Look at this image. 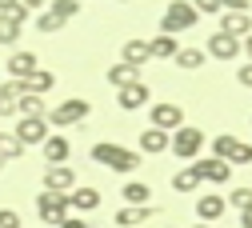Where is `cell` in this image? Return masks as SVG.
Returning a JSON list of instances; mask_svg holds the SVG:
<instances>
[{"label":"cell","instance_id":"cell-31","mask_svg":"<svg viewBox=\"0 0 252 228\" xmlns=\"http://www.w3.org/2000/svg\"><path fill=\"white\" fill-rule=\"evenodd\" d=\"M16 40H20V24L0 16V44H16Z\"/></svg>","mask_w":252,"mask_h":228},{"label":"cell","instance_id":"cell-43","mask_svg":"<svg viewBox=\"0 0 252 228\" xmlns=\"http://www.w3.org/2000/svg\"><path fill=\"white\" fill-rule=\"evenodd\" d=\"M192 228H208V224H192Z\"/></svg>","mask_w":252,"mask_h":228},{"label":"cell","instance_id":"cell-25","mask_svg":"<svg viewBox=\"0 0 252 228\" xmlns=\"http://www.w3.org/2000/svg\"><path fill=\"white\" fill-rule=\"evenodd\" d=\"M60 24H64V20H72L76 12H80V0H52V8H48Z\"/></svg>","mask_w":252,"mask_h":228},{"label":"cell","instance_id":"cell-23","mask_svg":"<svg viewBox=\"0 0 252 228\" xmlns=\"http://www.w3.org/2000/svg\"><path fill=\"white\" fill-rule=\"evenodd\" d=\"M52 84H56V80H52V72H44V68H36L32 76H28V80H24V88H28V92H32V96H40V92H48Z\"/></svg>","mask_w":252,"mask_h":228},{"label":"cell","instance_id":"cell-42","mask_svg":"<svg viewBox=\"0 0 252 228\" xmlns=\"http://www.w3.org/2000/svg\"><path fill=\"white\" fill-rule=\"evenodd\" d=\"M240 228H252V208H244V212H240Z\"/></svg>","mask_w":252,"mask_h":228},{"label":"cell","instance_id":"cell-17","mask_svg":"<svg viewBox=\"0 0 252 228\" xmlns=\"http://www.w3.org/2000/svg\"><path fill=\"white\" fill-rule=\"evenodd\" d=\"M152 216H156L152 204H144V208H128V204H124V208L116 212V224H120V228H140V224L152 220Z\"/></svg>","mask_w":252,"mask_h":228},{"label":"cell","instance_id":"cell-33","mask_svg":"<svg viewBox=\"0 0 252 228\" xmlns=\"http://www.w3.org/2000/svg\"><path fill=\"white\" fill-rule=\"evenodd\" d=\"M228 204H232L236 212H244V208H252V188H236L232 196H228Z\"/></svg>","mask_w":252,"mask_h":228},{"label":"cell","instance_id":"cell-39","mask_svg":"<svg viewBox=\"0 0 252 228\" xmlns=\"http://www.w3.org/2000/svg\"><path fill=\"white\" fill-rule=\"evenodd\" d=\"M16 4H20L24 12H32V8H44V4H48V0H16Z\"/></svg>","mask_w":252,"mask_h":228},{"label":"cell","instance_id":"cell-6","mask_svg":"<svg viewBox=\"0 0 252 228\" xmlns=\"http://www.w3.org/2000/svg\"><path fill=\"white\" fill-rule=\"evenodd\" d=\"M192 172H196V180L204 184H228V176H232V164L228 160H216V156H208V160H192Z\"/></svg>","mask_w":252,"mask_h":228},{"label":"cell","instance_id":"cell-15","mask_svg":"<svg viewBox=\"0 0 252 228\" xmlns=\"http://www.w3.org/2000/svg\"><path fill=\"white\" fill-rule=\"evenodd\" d=\"M68 156H72L68 136H48V140H44V160H48V168H52V164H64Z\"/></svg>","mask_w":252,"mask_h":228},{"label":"cell","instance_id":"cell-3","mask_svg":"<svg viewBox=\"0 0 252 228\" xmlns=\"http://www.w3.org/2000/svg\"><path fill=\"white\" fill-rule=\"evenodd\" d=\"M36 212H40L44 224L60 228L68 220V192H40V196H36Z\"/></svg>","mask_w":252,"mask_h":228},{"label":"cell","instance_id":"cell-35","mask_svg":"<svg viewBox=\"0 0 252 228\" xmlns=\"http://www.w3.org/2000/svg\"><path fill=\"white\" fill-rule=\"evenodd\" d=\"M60 28H64V24H60L52 12H44V16H36V32H60Z\"/></svg>","mask_w":252,"mask_h":228},{"label":"cell","instance_id":"cell-45","mask_svg":"<svg viewBox=\"0 0 252 228\" xmlns=\"http://www.w3.org/2000/svg\"><path fill=\"white\" fill-rule=\"evenodd\" d=\"M0 168H4V160H0Z\"/></svg>","mask_w":252,"mask_h":228},{"label":"cell","instance_id":"cell-29","mask_svg":"<svg viewBox=\"0 0 252 228\" xmlns=\"http://www.w3.org/2000/svg\"><path fill=\"white\" fill-rule=\"evenodd\" d=\"M172 188H176V192H196V188H200V180H196V172H192V168H184V172H176V176H172Z\"/></svg>","mask_w":252,"mask_h":228},{"label":"cell","instance_id":"cell-37","mask_svg":"<svg viewBox=\"0 0 252 228\" xmlns=\"http://www.w3.org/2000/svg\"><path fill=\"white\" fill-rule=\"evenodd\" d=\"M236 80H240L244 88H252V64H240V68H236Z\"/></svg>","mask_w":252,"mask_h":228},{"label":"cell","instance_id":"cell-22","mask_svg":"<svg viewBox=\"0 0 252 228\" xmlns=\"http://www.w3.org/2000/svg\"><path fill=\"white\" fill-rule=\"evenodd\" d=\"M120 56H124V64H132V68H140V64H148V40H124Z\"/></svg>","mask_w":252,"mask_h":228},{"label":"cell","instance_id":"cell-14","mask_svg":"<svg viewBox=\"0 0 252 228\" xmlns=\"http://www.w3.org/2000/svg\"><path fill=\"white\" fill-rule=\"evenodd\" d=\"M220 32H228V36H248V32H252V16L248 12H224V16H220Z\"/></svg>","mask_w":252,"mask_h":228},{"label":"cell","instance_id":"cell-19","mask_svg":"<svg viewBox=\"0 0 252 228\" xmlns=\"http://www.w3.org/2000/svg\"><path fill=\"white\" fill-rule=\"evenodd\" d=\"M168 144H172V136H168V132H160V128H144V132H140V152H148V156L164 152Z\"/></svg>","mask_w":252,"mask_h":228},{"label":"cell","instance_id":"cell-32","mask_svg":"<svg viewBox=\"0 0 252 228\" xmlns=\"http://www.w3.org/2000/svg\"><path fill=\"white\" fill-rule=\"evenodd\" d=\"M228 164H252V144L236 140V148H232V156H228Z\"/></svg>","mask_w":252,"mask_h":228},{"label":"cell","instance_id":"cell-36","mask_svg":"<svg viewBox=\"0 0 252 228\" xmlns=\"http://www.w3.org/2000/svg\"><path fill=\"white\" fill-rule=\"evenodd\" d=\"M0 228H24V224H20V216L12 208H0Z\"/></svg>","mask_w":252,"mask_h":228},{"label":"cell","instance_id":"cell-1","mask_svg":"<svg viewBox=\"0 0 252 228\" xmlns=\"http://www.w3.org/2000/svg\"><path fill=\"white\" fill-rule=\"evenodd\" d=\"M92 160L104 164V168H112V172H136V168H140V152L120 148V144H108V140L92 144Z\"/></svg>","mask_w":252,"mask_h":228},{"label":"cell","instance_id":"cell-18","mask_svg":"<svg viewBox=\"0 0 252 228\" xmlns=\"http://www.w3.org/2000/svg\"><path fill=\"white\" fill-rule=\"evenodd\" d=\"M68 208H76V212L100 208V192H96V188H72V192H68Z\"/></svg>","mask_w":252,"mask_h":228},{"label":"cell","instance_id":"cell-9","mask_svg":"<svg viewBox=\"0 0 252 228\" xmlns=\"http://www.w3.org/2000/svg\"><path fill=\"white\" fill-rule=\"evenodd\" d=\"M208 56H216V60H236V56H240V40L216 28L212 36H208Z\"/></svg>","mask_w":252,"mask_h":228},{"label":"cell","instance_id":"cell-30","mask_svg":"<svg viewBox=\"0 0 252 228\" xmlns=\"http://www.w3.org/2000/svg\"><path fill=\"white\" fill-rule=\"evenodd\" d=\"M0 16L12 20V24H24V20H28V12L16 4V0H0Z\"/></svg>","mask_w":252,"mask_h":228},{"label":"cell","instance_id":"cell-44","mask_svg":"<svg viewBox=\"0 0 252 228\" xmlns=\"http://www.w3.org/2000/svg\"><path fill=\"white\" fill-rule=\"evenodd\" d=\"M120 4H128V0H120Z\"/></svg>","mask_w":252,"mask_h":228},{"label":"cell","instance_id":"cell-34","mask_svg":"<svg viewBox=\"0 0 252 228\" xmlns=\"http://www.w3.org/2000/svg\"><path fill=\"white\" fill-rule=\"evenodd\" d=\"M188 4L196 8V16H216L220 12V0H188Z\"/></svg>","mask_w":252,"mask_h":228},{"label":"cell","instance_id":"cell-38","mask_svg":"<svg viewBox=\"0 0 252 228\" xmlns=\"http://www.w3.org/2000/svg\"><path fill=\"white\" fill-rule=\"evenodd\" d=\"M220 8H228V12H248V0H220Z\"/></svg>","mask_w":252,"mask_h":228},{"label":"cell","instance_id":"cell-24","mask_svg":"<svg viewBox=\"0 0 252 228\" xmlns=\"http://www.w3.org/2000/svg\"><path fill=\"white\" fill-rule=\"evenodd\" d=\"M16 112H20V116H44V100L32 96V92H24L20 100H16Z\"/></svg>","mask_w":252,"mask_h":228},{"label":"cell","instance_id":"cell-13","mask_svg":"<svg viewBox=\"0 0 252 228\" xmlns=\"http://www.w3.org/2000/svg\"><path fill=\"white\" fill-rule=\"evenodd\" d=\"M36 68H40L36 52H12V60H8V76H12V80H28Z\"/></svg>","mask_w":252,"mask_h":228},{"label":"cell","instance_id":"cell-4","mask_svg":"<svg viewBox=\"0 0 252 228\" xmlns=\"http://www.w3.org/2000/svg\"><path fill=\"white\" fill-rule=\"evenodd\" d=\"M88 112H92V108H88L84 96H68L64 104H56V108L48 112V124H52V128H68V124H80Z\"/></svg>","mask_w":252,"mask_h":228},{"label":"cell","instance_id":"cell-5","mask_svg":"<svg viewBox=\"0 0 252 228\" xmlns=\"http://www.w3.org/2000/svg\"><path fill=\"white\" fill-rule=\"evenodd\" d=\"M180 160H196L200 156V148H204V132H200V128H176V132H172V144H168Z\"/></svg>","mask_w":252,"mask_h":228},{"label":"cell","instance_id":"cell-10","mask_svg":"<svg viewBox=\"0 0 252 228\" xmlns=\"http://www.w3.org/2000/svg\"><path fill=\"white\" fill-rule=\"evenodd\" d=\"M44 188H48V192H72V188H76V172H72L68 164H52V168L44 172Z\"/></svg>","mask_w":252,"mask_h":228},{"label":"cell","instance_id":"cell-40","mask_svg":"<svg viewBox=\"0 0 252 228\" xmlns=\"http://www.w3.org/2000/svg\"><path fill=\"white\" fill-rule=\"evenodd\" d=\"M240 52H244V56H248V64H252V32H248V36L240 40Z\"/></svg>","mask_w":252,"mask_h":228},{"label":"cell","instance_id":"cell-27","mask_svg":"<svg viewBox=\"0 0 252 228\" xmlns=\"http://www.w3.org/2000/svg\"><path fill=\"white\" fill-rule=\"evenodd\" d=\"M172 60L180 64V68H200V64H204V52H200V48H180Z\"/></svg>","mask_w":252,"mask_h":228},{"label":"cell","instance_id":"cell-21","mask_svg":"<svg viewBox=\"0 0 252 228\" xmlns=\"http://www.w3.org/2000/svg\"><path fill=\"white\" fill-rule=\"evenodd\" d=\"M136 80H140V68H132V64H124V60L108 68V84H116V88H128Z\"/></svg>","mask_w":252,"mask_h":228},{"label":"cell","instance_id":"cell-26","mask_svg":"<svg viewBox=\"0 0 252 228\" xmlns=\"http://www.w3.org/2000/svg\"><path fill=\"white\" fill-rule=\"evenodd\" d=\"M20 140H16V132H0V160H16L20 156Z\"/></svg>","mask_w":252,"mask_h":228},{"label":"cell","instance_id":"cell-11","mask_svg":"<svg viewBox=\"0 0 252 228\" xmlns=\"http://www.w3.org/2000/svg\"><path fill=\"white\" fill-rule=\"evenodd\" d=\"M148 84L144 80H136V84H128V88H120V96H116V104L124 108V112H136V108H144L148 104Z\"/></svg>","mask_w":252,"mask_h":228},{"label":"cell","instance_id":"cell-2","mask_svg":"<svg viewBox=\"0 0 252 228\" xmlns=\"http://www.w3.org/2000/svg\"><path fill=\"white\" fill-rule=\"evenodd\" d=\"M200 16H196V8L188 4V0H172V4L164 8V20H160V32L164 36H176V32H188Z\"/></svg>","mask_w":252,"mask_h":228},{"label":"cell","instance_id":"cell-41","mask_svg":"<svg viewBox=\"0 0 252 228\" xmlns=\"http://www.w3.org/2000/svg\"><path fill=\"white\" fill-rule=\"evenodd\" d=\"M60 228H88V224H84L80 216H68V220H64V224H60Z\"/></svg>","mask_w":252,"mask_h":228},{"label":"cell","instance_id":"cell-12","mask_svg":"<svg viewBox=\"0 0 252 228\" xmlns=\"http://www.w3.org/2000/svg\"><path fill=\"white\" fill-rule=\"evenodd\" d=\"M224 208H228V200L220 196V192H204V196L196 200V216H200L204 224H212V220H220V216H224Z\"/></svg>","mask_w":252,"mask_h":228},{"label":"cell","instance_id":"cell-8","mask_svg":"<svg viewBox=\"0 0 252 228\" xmlns=\"http://www.w3.org/2000/svg\"><path fill=\"white\" fill-rule=\"evenodd\" d=\"M16 140H20V144H44V140H48V124H44V116H20V124H16Z\"/></svg>","mask_w":252,"mask_h":228},{"label":"cell","instance_id":"cell-20","mask_svg":"<svg viewBox=\"0 0 252 228\" xmlns=\"http://www.w3.org/2000/svg\"><path fill=\"white\" fill-rule=\"evenodd\" d=\"M120 196H124V204H128V208H144V204H148V196H152V188H148V184H140V180H128V184L120 188Z\"/></svg>","mask_w":252,"mask_h":228},{"label":"cell","instance_id":"cell-16","mask_svg":"<svg viewBox=\"0 0 252 228\" xmlns=\"http://www.w3.org/2000/svg\"><path fill=\"white\" fill-rule=\"evenodd\" d=\"M176 52H180L176 36H164V32H160V36H152V40H148V60H172Z\"/></svg>","mask_w":252,"mask_h":228},{"label":"cell","instance_id":"cell-7","mask_svg":"<svg viewBox=\"0 0 252 228\" xmlns=\"http://www.w3.org/2000/svg\"><path fill=\"white\" fill-rule=\"evenodd\" d=\"M152 128H160V132H176V128L184 124V108L180 104H172V100H164V104H152Z\"/></svg>","mask_w":252,"mask_h":228},{"label":"cell","instance_id":"cell-28","mask_svg":"<svg viewBox=\"0 0 252 228\" xmlns=\"http://www.w3.org/2000/svg\"><path fill=\"white\" fill-rule=\"evenodd\" d=\"M232 148H236V136H228V132H220V136L212 140V156H216V160H228Z\"/></svg>","mask_w":252,"mask_h":228}]
</instances>
